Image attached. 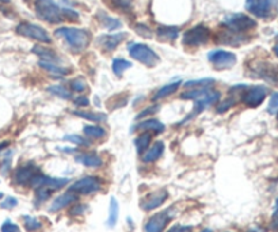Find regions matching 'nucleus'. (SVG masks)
<instances>
[{
	"label": "nucleus",
	"mask_w": 278,
	"mask_h": 232,
	"mask_svg": "<svg viewBox=\"0 0 278 232\" xmlns=\"http://www.w3.org/2000/svg\"><path fill=\"white\" fill-rule=\"evenodd\" d=\"M136 32H137V34H140V36H143V37L146 38H151V29L148 27V26L143 25V23H140V25H136Z\"/></svg>",
	"instance_id": "obj_43"
},
{
	"label": "nucleus",
	"mask_w": 278,
	"mask_h": 232,
	"mask_svg": "<svg viewBox=\"0 0 278 232\" xmlns=\"http://www.w3.org/2000/svg\"><path fill=\"white\" fill-rule=\"evenodd\" d=\"M255 75L270 84L278 86V69L269 63H258L254 67Z\"/></svg>",
	"instance_id": "obj_15"
},
{
	"label": "nucleus",
	"mask_w": 278,
	"mask_h": 232,
	"mask_svg": "<svg viewBox=\"0 0 278 232\" xmlns=\"http://www.w3.org/2000/svg\"><path fill=\"white\" fill-rule=\"evenodd\" d=\"M170 220V211H163V212L153 214L152 217L147 220L146 226H144V232H163Z\"/></svg>",
	"instance_id": "obj_13"
},
{
	"label": "nucleus",
	"mask_w": 278,
	"mask_h": 232,
	"mask_svg": "<svg viewBox=\"0 0 278 232\" xmlns=\"http://www.w3.org/2000/svg\"><path fill=\"white\" fill-rule=\"evenodd\" d=\"M267 112L270 114L278 113V93H274V94H272V97H270Z\"/></svg>",
	"instance_id": "obj_40"
},
{
	"label": "nucleus",
	"mask_w": 278,
	"mask_h": 232,
	"mask_svg": "<svg viewBox=\"0 0 278 232\" xmlns=\"http://www.w3.org/2000/svg\"><path fill=\"white\" fill-rule=\"evenodd\" d=\"M64 141H68L71 144L77 145V147H84V145L90 144L82 136H77V135H67V136L64 137Z\"/></svg>",
	"instance_id": "obj_37"
},
{
	"label": "nucleus",
	"mask_w": 278,
	"mask_h": 232,
	"mask_svg": "<svg viewBox=\"0 0 278 232\" xmlns=\"http://www.w3.org/2000/svg\"><path fill=\"white\" fill-rule=\"evenodd\" d=\"M77 201V194L75 193H72V192H67V193H64V194L58 195L56 200L52 202L51 208H49V212H58V211H61L63 208L68 207L71 204H74Z\"/></svg>",
	"instance_id": "obj_19"
},
{
	"label": "nucleus",
	"mask_w": 278,
	"mask_h": 232,
	"mask_svg": "<svg viewBox=\"0 0 278 232\" xmlns=\"http://www.w3.org/2000/svg\"><path fill=\"white\" fill-rule=\"evenodd\" d=\"M212 33L205 25H197L194 27L189 29L187 32L184 33L182 36V44L185 46H201V45L208 44L210 39Z\"/></svg>",
	"instance_id": "obj_6"
},
{
	"label": "nucleus",
	"mask_w": 278,
	"mask_h": 232,
	"mask_svg": "<svg viewBox=\"0 0 278 232\" xmlns=\"http://www.w3.org/2000/svg\"><path fill=\"white\" fill-rule=\"evenodd\" d=\"M274 0H246V10L258 18H267L272 14Z\"/></svg>",
	"instance_id": "obj_11"
},
{
	"label": "nucleus",
	"mask_w": 278,
	"mask_h": 232,
	"mask_svg": "<svg viewBox=\"0 0 278 232\" xmlns=\"http://www.w3.org/2000/svg\"><path fill=\"white\" fill-rule=\"evenodd\" d=\"M1 197H3V194H1V193H0V198H1Z\"/></svg>",
	"instance_id": "obj_54"
},
{
	"label": "nucleus",
	"mask_w": 278,
	"mask_h": 232,
	"mask_svg": "<svg viewBox=\"0 0 278 232\" xmlns=\"http://www.w3.org/2000/svg\"><path fill=\"white\" fill-rule=\"evenodd\" d=\"M165 124H162L160 121L155 118H146L144 121H141L137 124L136 129L141 131V132H155L162 133L165 131Z\"/></svg>",
	"instance_id": "obj_22"
},
{
	"label": "nucleus",
	"mask_w": 278,
	"mask_h": 232,
	"mask_svg": "<svg viewBox=\"0 0 278 232\" xmlns=\"http://www.w3.org/2000/svg\"><path fill=\"white\" fill-rule=\"evenodd\" d=\"M23 224H25V228L27 232H37L42 228L41 221H38L33 216H23Z\"/></svg>",
	"instance_id": "obj_33"
},
{
	"label": "nucleus",
	"mask_w": 278,
	"mask_h": 232,
	"mask_svg": "<svg viewBox=\"0 0 278 232\" xmlns=\"http://www.w3.org/2000/svg\"><path fill=\"white\" fill-rule=\"evenodd\" d=\"M55 36L63 38L70 46V49L75 53L87 49L91 42V34L89 30L77 29V27H60L55 32Z\"/></svg>",
	"instance_id": "obj_1"
},
{
	"label": "nucleus",
	"mask_w": 278,
	"mask_h": 232,
	"mask_svg": "<svg viewBox=\"0 0 278 232\" xmlns=\"http://www.w3.org/2000/svg\"><path fill=\"white\" fill-rule=\"evenodd\" d=\"M201 232H212V230H210V228H205V230H203Z\"/></svg>",
	"instance_id": "obj_52"
},
{
	"label": "nucleus",
	"mask_w": 278,
	"mask_h": 232,
	"mask_svg": "<svg viewBox=\"0 0 278 232\" xmlns=\"http://www.w3.org/2000/svg\"><path fill=\"white\" fill-rule=\"evenodd\" d=\"M34 11L38 19L48 22V23H61L64 20L61 8L58 7L55 0H36Z\"/></svg>",
	"instance_id": "obj_2"
},
{
	"label": "nucleus",
	"mask_w": 278,
	"mask_h": 232,
	"mask_svg": "<svg viewBox=\"0 0 278 232\" xmlns=\"http://www.w3.org/2000/svg\"><path fill=\"white\" fill-rule=\"evenodd\" d=\"M208 60L217 71H222V69L232 68L235 64H236L238 58H236V55L232 53V52L217 49L209 52Z\"/></svg>",
	"instance_id": "obj_9"
},
{
	"label": "nucleus",
	"mask_w": 278,
	"mask_h": 232,
	"mask_svg": "<svg viewBox=\"0 0 278 232\" xmlns=\"http://www.w3.org/2000/svg\"><path fill=\"white\" fill-rule=\"evenodd\" d=\"M272 228L273 230H278V198L276 200V207H274V212H273L272 217Z\"/></svg>",
	"instance_id": "obj_45"
},
{
	"label": "nucleus",
	"mask_w": 278,
	"mask_h": 232,
	"mask_svg": "<svg viewBox=\"0 0 278 232\" xmlns=\"http://www.w3.org/2000/svg\"><path fill=\"white\" fill-rule=\"evenodd\" d=\"M111 3L115 8H118L122 13H130L133 8L130 0H111Z\"/></svg>",
	"instance_id": "obj_36"
},
{
	"label": "nucleus",
	"mask_w": 278,
	"mask_h": 232,
	"mask_svg": "<svg viewBox=\"0 0 278 232\" xmlns=\"http://www.w3.org/2000/svg\"><path fill=\"white\" fill-rule=\"evenodd\" d=\"M165 151V143L163 141H156L152 147H148L147 151L141 155V162L143 163H153L159 157L163 155Z\"/></svg>",
	"instance_id": "obj_18"
},
{
	"label": "nucleus",
	"mask_w": 278,
	"mask_h": 232,
	"mask_svg": "<svg viewBox=\"0 0 278 232\" xmlns=\"http://www.w3.org/2000/svg\"><path fill=\"white\" fill-rule=\"evenodd\" d=\"M39 173V170L34 166V164H26V166H20L15 170L13 176V181L15 185L19 186H27L30 185L32 179Z\"/></svg>",
	"instance_id": "obj_12"
},
{
	"label": "nucleus",
	"mask_w": 278,
	"mask_h": 232,
	"mask_svg": "<svg viewBox=\"0 0 278 232\" xmlns=\"http://www.w3.org/2000/svg\"><path fill=\"white\" fill-rule=\"evenodd\" d=\"M1 232H19V227L13 221L6 220L1 226Z\"/></svg>",
	"instance_id": "obj_42"
},
{
	"label": "nucleus",
	"mask_w": 278,
	"mask_h": 232,
	"mask_svg": "<svg viewBox=\"0 0 278 232\" xmlns=\"http://www.w3.org/2000/svg\"><path fill=\"white\" fill-rule=\"evenodd\" d=\"M273 52H274V55L278 57V44L274 45V48H273Z\"/></svg>",
	"instance_id": "obj_50"
},
{
	"label": "nucleus",
	"mask_w": 278,
	"mask_h": 232,
	"mask_svg": "<svg viewBox=\"0 0 278 232\" xmlns=\"http://www.w3.org/2000/svg\"><path fill=\"white\" fill-rule=\"evenodd\" d=\"M267 88L265 86H253V87H247L246 91L241 95V100L246 106L255 109L260 106L263 103V100L267 97Z\"/></svg>",
	"instance_id": "obj_10"
},
{
	"label": "nucleus",
	"mask_w": 278,
	"mask_h": 232,
	"mask_svg": "<svg viewBox=\"0 0 278 232\" xmlns=\"http://www.w3.org/2000/svg\"><path fill=\"white\" fill-rule=\"evenodd\" d=\"M167 198H168V192L167 190H165V189L156 190V192L147 195L146 198H143L141 202H140V207H141L143 211H153L160 205H163Z\"/></svg>",
	"instance_id": "obj_14"
},
{
	"label": "nucleus",
	"mask_w": 278,
	"mask_h": 232,
	"mask_svg": "<svg viewBox=\"0 0 278 232\" xmlns=\"http://www.w3.org/2000/svg\"><path fill=\"white\" fill-rule=\"evenodd\" d=\"M152 135L149 132H143L140 133L137 138L134 140V145H136V150H137V154L143 155L147 151V148L149 147V143H151Z\"/></svg>",
	"instance_id": "obj_26"
},
{
	"label": "nucleus",
	"mask_w": 278,
	"mask_h": 232,
	"mask_svg": "<svg viewBox=\"0 0 278 232\" xmlns=\"http://www.w3.org/2000/svg\"><path fill=\"white\" fill-rule=\"evenodd\" d=\"M74 103H75L76 106L84 107V106H89L90 100L87 97H77V98H75V100H74Z\"/></svg>",
	"instance_id": "obj_46"
},
{
	"label": "nucleus",
	"mask_w": 278,
	"mask_h": 232,
	"mask_svg": "<svg viewBox=\"0 0 278 232\" xmlns=\"http://www.w3.org/2000/svg\"><path fill=\"white\" fill-rule=\"evenodd\" d=\"M216 41L219 42V44H222V45H241L243 42H246L247 38H244L241 34H238V33H234L231 32V30H227V32H222L220 33L217 38H216Z\"/></svg>",
	"instance_id": "obj_21"
},
{
	"label": "nucleus",
	"mask_w": 278,
	"mask_h": 232,
	"mask_svg": "<svg viewBox=\"0 0 278 232\" xmlns=\"http://www.w3.org/2000/svg\"><path fill=\"white\" fill-rule=\"evenodd\" d=\"M128 52L132 58L144 64L146 67H155L160 61L158 53L146 44H130L128 46Z\"/></svg>",
	"instance_id": "obj_3"
},
{
	"label": "nucleus",
	"mask_w": 278,
	"mask_h": 232,
	"mask_svg": "<svg viewBox=\"0 0 278 232\" xmlns=\"http://www.w3.org/2000/svg\"><path fill=\"white\" fill-rule=\"evenodd\" d=\"M17 204H18L17 198H14V197H7L6 200L1 202V208H4V209H13V208L17 207Z\"/></svg>",
	"instance_id": "obj_44"
},
{
	"label": "nucleus",
	"mask_w": 278,
	"mask_h": 232,
	"mask_svg": "<svg viewBox=\"0 0 278 232\" xmlns=\"http://www.w3.org/2000/svg\"><path fill=\"white\" fill-rule=\"evenodd\" d=\"M127 38V33H115V34H105L96 39L98 45L106 52H113Z\"/></svg>",
	"instance_id": "obj_16"
},
{
	"label": "nucleus",
	"mask_w": 278,
	"mask_h": 232,
	"mask_svg": "<svg viewBox=\"0 0 278 232\" xmlns=\"http://www.w3.org/2000/svg\"><path fill=\"white\" fill-rule=\"evenodd\" d=\"M48 91H49L52 95H56V97L63 98V99H71V98H72V93H71L70 90L63 87V86H49V87H48Z\"/></svg>",
	"instance_id": "obj_34"
},
{
	"label": "nucleus",
	"mask_w": 278,
	"mask_h": 232,
	"mask_svg": "<svg viewBox=\"0 0 278 232\" xmlns=\"http://www.w3.org/2000/svg\"><path fill=\"white\" fill-rule=\"evenodd\" d=\"M71 88H72V91H76V93H83L87 88V83L83 77H76L71 82Z\"/></svg>",
	"instance_id": "obj_38"
},
{
	"label": "nucleus",
	"mask_w": 278,
	"mask_h": 232,
	"mask_svg": "<svg viewBox=\"0 0 278 232\" xmlns=\"http://www.w3.org/2000/svg\"><path fill=\"white\" fill-rule=\"evenodd\" d=\"M222 26L227 30L241 34V33L254 29L257 26V22L244 14H229L222 20Z\"/></svg>",
	"instance_id": "obj_4"
},
{
	"label": "nucleus",
	"mask_w": 278,
	"mask_h": 232,
	"mask_svg": "<svg viewBox=\"0 0 278 232\" xmlns=\"http://www.w3.org/2000/svg\"><path fill=\"white\" fill-rule=\"evenodd\" d=\"M102 188V181L98 176H83L80 179H77L74 185L70 186V192L75 193V194L80 195H89L93 193L99 192Z\"/></svg>",
	"instance_id": "obj_8"
},
{
	"label": "nucleus",
	"mask_w": 278,
	"mask_h": 232,
	"mask_svg": "<svg viewBox=\"0 0 278 232\" xmlns=\"http://www.w3.org/2000/svg\"><path fill=\"white\" fill-rule=\"evenodd\" d=\"M191 228L190 227H185V226H174L171 227L170 230L167 232H190Z\"/></svg>",
	"instance_id": "obj_49"
},
{
	"label": "nucleus",
	"mask_w": 278,
	"mask_h": 232,
	"mask_svg": "<svg viewBox=\"0 0 278 232\" xmlns=\"http://www.w3.org/2000/svg\"><path fill=\"white\" fill-rule=\"evenodd\" d=\"M118 213H120V207H118V201L115 200L114 197L110 198V208H109V219L108 226L110 228H113L117 221H118Z\"/></svg>",
	"instance_id": "obj_28"
},
{
	"label": "nucleus",
	"mask_w": 278,
	"mask_h": 232,
	"mask_svg": "<svg viewBox=\"0 0 278 232\" xmlns=\"http://www.w3.org/2000/svg\"><path fill=\"white\" fill-rule=\"evenodd\" d=\"M156 34L162 41H175L179 36V29L175 26H160Z\"/></svg>",
	"instance_id": "obj_23"
},
{
	"label": "nucleus",
	"mask_w": 278,
	"mask_h": 232,
	"mask_svg": "<svg viewBox=\"0 0 278 232\" xmlns=\"http://www.w3.org/2000/svg\"><path fill=\"white\" fill-rule=\"evenodd\" d=\"M32 52L41 58V61H46V63L53 64H58L61 61V58L58 57V55H57L55 50L49 49V48H45V46H41V45H36L32 49Z\"/></svg>",
	"instance_id": "obj_20"
},
{
	"label": "nucleus",
	"mask_w": 278,
	"mask_h": 232,
	"mask_svg": "<svg viewBox=\"0 0 278 232\" xmlns=\"http://www.w3.org/2000/svg\"><path fill=\"white\" fill-rule=\"evenodd\" d=\"M75 116L77 117H82L84 119H89L91 122H102V121H106V116L102 113H91V112H83V110H76L74 112Z\"/></svg>",
	"instance_id": "obj_32"
},
{
	"label": "nucleus",
	"mask_w": 278,
	"mask_h": 232,
	"mask_svg": "<svg viewBox=\"0 0 278 232\" xmlns=\"http://www.w3.org/2000/svg\"><path fill=\"white\" fill-rule=\"evenodd\" d=\"M75 160L79 164H83L84 167H89V169H98L103 164V159L95 152H82V154L76 155Z\"/></svg>",
	"instance_id": "obj_17"
},
{
	"label": "nucleus",
	"mask_w": 278,
	"mask_h": 232,
	"mask_svg": "<svg viewBox=\"0 0 278 232\" xmlns=\"http://www.w3.org/2000/svg\"><path fill=\"white\" fill-rule=\"evenodd\" d=\"M98 19H99V22H101V25L103 27H106L108 30L110 32H113V30H117V29H120L122 23H121L118 19L115 18H111V17H109L108 14H103V13H99L98 15Z\"/></svg>",
	"instance_id": "obj_27"
},
{
	"label": "nucleus",
	"mask_w": 278,
	"mask_h": 232,
	"mask_svg": "<svg viewBox=\"0 0 278 232\" xmlns=\"http://www.w3.org/2000/svg\"><path fill=\"white\" fill-rule=\"evenodd\" d=\"M0 3H10V0H0Z\"/></svg>",
	"instance_id": "obj_53"
},
{
	"label": "nucleus",
	"mask_w": 278,
	"mask_h": 232,
	"mask_svg": "<svg viewBox=\"0 0 278 232\" xmlns=\"http://www.w3.org/2000/svg\"><path fill=\"white\" fill-rule=\"evenodd\" d=\"M83 132H84V135H86L87 137L95 138V140L106 136V131L99 125H86L83 128Z\"/></svg>",
	"instance_id": "obj_30"
},
{
	"label": "nucleus",
	"mask_w": 278,
	"mask_h": 232,
	"mask_svg": "<svg viewBox=\"0 0 278 232\" xmlns=\"http://www.w3.org/2000/svg\"><path fill=\"white\" fill-rule=\"evenodd\" d=\"M87 209V205H76V207H74L72 209H71V214H74V216H76V214H82L84 213V211Z\"/></svg>",
	"instance_id": "obj_47"
},
{
	"label": "nucleus",
	"mask_w": 278,
	"mask_h": 232,
	"mask_svg": "<svg viewBox=\"0 0 278 232\" xmlns=\"http://www.w3.org/2000/svg\"><path fill=\"white\" fill-rule=\"evenodd\" d=\"M220 99V93H217L215 90H212V88H206V90H204L203 94L200 95V97H197L194 102H196V105H194V109H193V112L185 118V121L181 122V125L185 124V122H187V121H191L193 118H196L197 116L200 113H203L204 110L206 109V107L212 106V105H215L217 100Z\"/></svg>",
	"instance_id": "obj_5"
},
{
	"label": "nucleus",
	"mask_w": 278,
	"mask_h": 232,
	"mask_svg": "<svg viewBox=\"0 0 278 232\" xmlns=\"http://www.w3.org/2000/svg\"><path fill=\"white\" fill-rule=\"evenodd\" d=\"M64 19H70V20H79V14L71 10V8H61Z\"/></svg>",
	"instance_id": "obj_41"
},
{
	"label": "nucleus",
	"mask_w": 278,
	"mask_h": 232,
	"mask_svg": "<svg viewBox=\"0 0 278 232\" xmlns=\"http://www.w3.org/2000/svg\"><path fill=\"white\" fill-rule=\"evenodd\" d=\"M51 195H52L51 189H48V188L36 189V198H34V202H36V205L44 204L45 201L51 198Z\"/></svg>",
	"instance_id": "obj_35"
},
{
	"label": "nucleus",
	"mask_w": 278,
	"mask_h": 232,
	"mask_svg": "<svg viewBox=\"0 0 278 232\" xmlns=\"http://www.w3.org/2000/svg\"><path fill=\"white\" fill-rule=\"evenodd\" d=\"M235 103H236V100L234 99V97H229V98H227V99L224 100V102H222V103L217 106V113H224V112H227L228 109H231Z\"/></svg>",
	"instance_id": "obj_39"
},
{
	"label": "nucleus",
	"mask_w": 278,
	"mask_h": 232,
	"mask_svg": "<svg viewBox=\"0 0 278 232\" xmlns=\"http://www.w3.org/2000/svg\"><path fill=\"white\" fill-rule=\"evenodd\" d=\"M15 32L19 36L26 38H32L36 39L41 44H51L52 38L49 36V33L45 30L44 27L37 25H33L29 22H20L17 27H15Z\"/></svg>",
	"instance_id": "obj_7"
},
{
	"label": "nucleus",
	"mask_w": 278,
	"mask_h": 232,
	"mask_svg": "<svg viewBox=\"0 0 278 232\" xmlns=\"http://www.w3.org/2000/svg\"><path fill=\"white\" fill-rule=\"evenodd\" d=\"M181 84H182V82H181V80L172 82V83H170V84H166V86H163L162 88H159L158 91L155 93V95H153V98H152V99L160 100V99H163V98H166V97H168V95L174 94L178 88H179V86H181Z\"/></svg>",
	"instance_id": "obj_25"
},
{
	"label": "nucleus",
	"mask_w": 278,
	"mask_h": 232,
	"mask_svg": "<svg viewBox=\"0 0 278 232\" xmlns=\"http://www.w3.org/2000/svg\"><path fill=\"white\" fill-rule=\"evenodd\" d=\"M7 145H8V143H7V141H6V143H1V144H0V151L4 150V148H6Z\"/></svg>",
	"instance_id": "obj_51"
},
{
	"label": "nucleus",
	"mask_w": 278,
	"mask_h": 232,
	"mask_svg": "<svg viewBox=\"0 0 278 232\" xmlns=\"http://www.w3.org/2000/svg\"><path fill=\"white\" fill-rule=\"evenodd\" d=\"M216 83L215 79L212 77H205V79H196V80H189L185 83V88H210Z\"/></svg>",
	"instance_id": "obj_29"
},
{
	"label": "nucleus",
	"mask_w": 278,
	"mask_h": 232,
	"mask_svg": "<svg viewBox=\"0 0 278 232\" xmlns=\"http://www.w3.org/2000/svg\"><path fill=\"white\" fill-rule=\"evenodd\" d=\"M130 67H132V63L125 60V58H114L113 64H111L113 72L117 76H122V74H124L128 68H130Z\"/></svg>",
	"instance_id": "obj_31"
},
{
	"label": "nucleus",
	"mask_w": 278,
	"mask_h": 232,
	"mask_svg": "<svg viewBox=\"0 0 278 232\" xmlns=\"http://www.w3.org/2000/svg\"><path fill=\"white\" fill-rule=\"evenodd\" d=\"M38 65H39L42 69H45L46 72H49V74H52V75H55V76H65V75H68V74H71L70 68H64V67L58 65V64L39 61Z\"/></svg>",
	"instance_id": "obj_24"
},
{
	"label": "nucleus",
	"mask_w": 278,
	"mask_h": 232,
	"mask_svg": "<svg viewBox=\"0 0 278 232\" xmlns=\"http://www.w3.org/2000/svg\"><path fill=\"white\" fill-rule=\"evenodd\" d=\"M158 112V106H152V107H147V110H144L143 113L137 116V119L139 118H143V117H147V116H149V114H153Z\"/></svg>",
	"instance_id": "obj_48"
}]
</instances>
